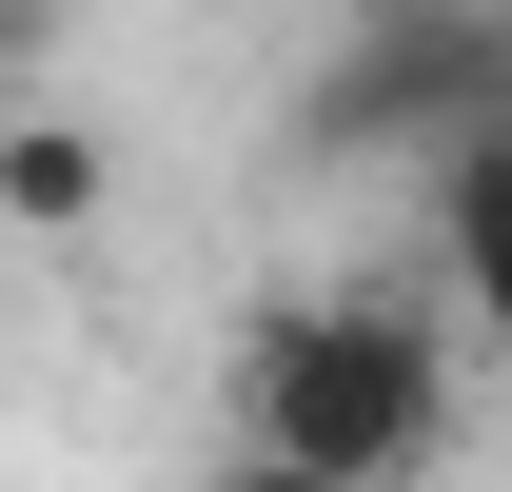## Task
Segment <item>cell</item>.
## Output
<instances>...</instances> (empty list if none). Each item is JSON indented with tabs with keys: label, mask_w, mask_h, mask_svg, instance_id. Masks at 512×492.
Listing matches in <instances>:
<instances>
[{
	"label": "cell",
	"mask_w": 512,
	"mask_h": 492,
	"mask_svg": "<svg viewBox=\"0 0 512 492\" xmlns=\"http://www.w3.org/2000/svg\"><path fill=\"white\" fill-rule=\"evenodd\" d=\"M453 433V315L434 296H276L237 335V453H296L335 492H414Z\"/></svg>",
	"instance_id": "cell-1"
},
{
	"label": "cell",
	"mask_w": 512,
	"mask_h": 492,
	"mask_svg": "<svg viewBox=\"0 0 512 492\" xmlns=\"http://www.w3.org/2000/svg\"><path fill=\"white\" fill-rule=\"evenodd\" d=\"M473 138H512V0L414 20V40H335L296 79V158H434L453 178Z\"/></svg>",
	"instance_id": "cell-2"
},
{
	"label": "cell",
	"mask_w": 512,
	"mask_h": 492,
	"mask_svg": "<svg viewBox=\"0 0 512 492\" xmlns=\"http://www.w3.org/2000/svg\"><path fill=\"white\" fill-rule=\"evenodd\" d=\"M434 276H453L473 335H512V138H473V158L434 178Z\"/></svg>",
	"instance_id": "cell-3"
},
{
	"label": "cell",
	"mask_w": 512,
	"mask_h": 492,
	"mask_svg": "<svg viewBox=\"0 0 512 492\" xmlns=\"http://www.w3.org/2000/svg\"><path fill=\"white\" fill-rule=\"evenodd\" d=\"M99 178H119V158H99L79 119H0V217H20V237H79Z\"/></svg>",
	"instance_id": "cell-4"
},
{
	"label": "cell",
	"mask_w": 512,
	"mask_h": 492,
	"mask_svg": "<svg viewBox=\"0 0 512 492\" xmlns=\"http://www.w3.org/2000/svg\"><path fill=\"white\" fill-rule=\"evenodd\" d=\"M414 20H473V0H335V40H414Z\"/></svg>",
	"instance_id": "cell-5"
},
{
	"label": "cell",
	"mask_w": 512,
	"mask_h": 492,
	"mask_svg": "<svg viewBox=\"0 0 512 492\" xmlns=\"http://www.w3.org/2000/svg\"><path fill=\"white\" fill-rule=\"evenodd\" d=\"M197 492H335V473H296V453H217Z\"/></svg>",
	"instance_id": "cell-6"
}]
</instances>
